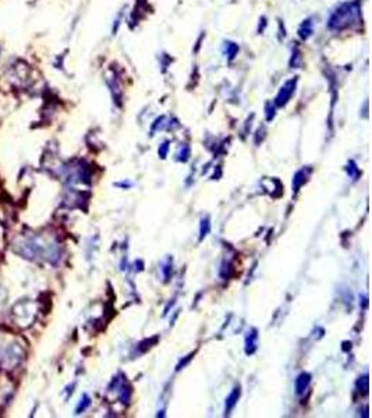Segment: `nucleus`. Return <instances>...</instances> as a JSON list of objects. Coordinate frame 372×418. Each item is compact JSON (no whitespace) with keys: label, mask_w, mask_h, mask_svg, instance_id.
I'll return each mask as SVG.
<instances>
[{"label":"nucleus","mask_w":372,"mask_h":418,"mask_svg":"<svg viewBox=\"0 0 372 418\" xmlns=\"http://www.w3.org/2000/svg\"><path fill=\"white\" fill-rule=\"evenodd\" d=\"M10 318L13 319L14 325L25 329L35 319V305L32 303H29L28 300H21V301L13 305Z\"/></svg>","instance_id":"obj_1"},{"label":"nucleus","mask_w":372,"mask_h":418,"mask_svg":"<svg viewBox=\"0 0 372 418\" xmlns=\"http://www.w3.org/2000/svg\"><path fill=\"white\" fill-rule=\"evenodd\" d=\"M358 13V9L356 7V5H350V3H346L343 5L338 11H334V14L330 17V21H329V27L332 29H342L344 27H347L353 21L356 20Z\"/></svg>","instance_id":"obj_2"},{"label":"nucleus","mask_w":372,"mask_h":418,"mask_svg":"<svg viewBox=\"0 0 372 418\" xmlns=\"http://www.w3.org/2000/svg\"><path fill=\"white\" fill-rule=\"evenodd\" d=\"M23 354L24 353H23V349L20 347V344H17V343L10 344L7 347V350L5 351V354H3V366L7 370L13 368L17 364H20V361L23 360Z\"/></svg>","instance_id":"obj_3"},{"label":"nucleus","mask_w":372,"mask_h":418,"mask_svg":"<svg viewBox=\"0 0 372 418\" xmlns=\"http://www.w3.org/2000/svg\"><path fill=\"white\" fill-rule=\"evenodd\" d=\"M294 85H295L294 80L286 82V85L282 88L281 92H279V95H277V98H276V103H277V105L283 106L286 102L289 101V98H290L291 94H293V91H294Z\"/></svg>","instance_id":"obj_4"},{"label":"nucleus","mask_w":372,"mask_h":418,"mask_svg":"<svg viewBox=\"0 0 372 418\" xmlns=\"http://www.w3.org/2000/svg\"><path fill=\"white\" fill-rule=\"evenodd\" d=\"M309 384V375L308 374H301L295 380V389H297V393H303L307 386Z\"/></svg>","instance_id":"obj_5"},{"label":"nucleus","mask_w":372,"mask_h":418,"mask_svg":"<svg viewBox=\"0 0 372 418\" xmlns=\"http://www.w3.org/2000/svg\"><path fill=\"white\" fill-rule=\"evenodd\" d=\"M238 397H240V389H234L226 400V413H229L236 406V403L238 402Z\"/></svg>","instance_id":"obj_6"},{"label":"nucleus","mask_w":372,"mask_h":418,"mask_svg":"<svg viewBox=\"0 0 372 418\" xmlns=\"http://www.w3.org/2000/svg\"><path fill=\"white\" fill-rule=\"evenodd\" d=\"M82 402H84V403L80 404V407L77 409V413H81V410H84L85 407H87V406H89V400H88L87 397H84V400H82Z\"/></svg>","instance_id":"obj_7"},{"label":"nucleus","mask_w":372,"mask_h":418,"mask_svg":"<svg viewBox=\"0 0 372 418\" xmlns=\"http://www.w3.org/2000/svg\"><path fill=\"white\" fill-rule=\"evenodd\" d=\"M5 300H6V293H5V290H3V287L0 286V308L3 307V304H5Z\"/></svg>","instance_id":"obj_8"}]
</instances>
